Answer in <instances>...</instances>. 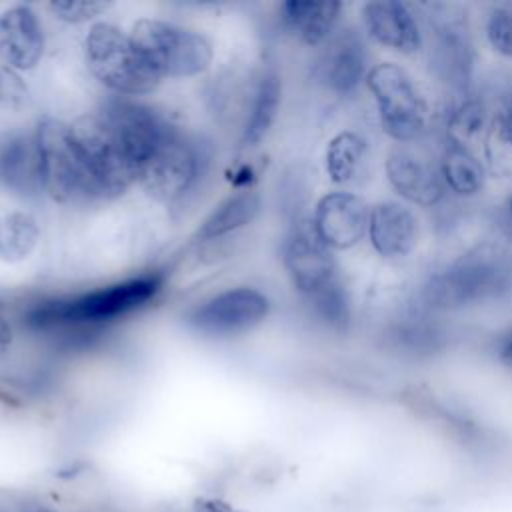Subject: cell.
Returning <instances> with one entry per match:
<instances>
[{"instance_id": "obj_23", "label": "cell", "mask_w": 512, "mask_h": 512, "mask_svg": "<svg viewBox=\"0 0 512 512\" xmlns=\"http://www.w3.org/2000/svg\"><path fill=\"white\" fill-rule=\"evenodd\" d=\"M280 98H282V80L276 70H266L258 80L250 114L244 124V132H242L244 146H254L268 134L270 126L276 120Z\"/></svg>"}, {"instance_id": "obj_21", "label": "cell", "mask_w": 512, "mask_h": 512, "mask_svg": "<svg viewBox=\"0 0 512 512\" xmlns=\"http://www.w3.org/2000/svg\"><path fill=\"white\" fill-rule=\"evenodd\" d=\"M438 170L446 190L460 198L476 196L484 188V164L474 154V150L464 144L444 140L438 156Z\"/></svg>"}, {"instance_id": "obj_5", "label": "cell", "mask_w": 512, "mask_h": 512, "mask_svg": "<svg viewBox=\"0 0 512 512\" xmlns=\"http://www.w3.org/2000/svg\"><path fill=\"white\" fill-rule=\"evenodd\" d=\"M42 190L56 202L96 198L92 180L72 138L70 124L56 118H42L34 128Z\"/></svg>"}, {"instance_id": "obj_24", "label": "cell", "mask_w": 512, "mask_h": 512, "mask_svg": "<svg viewBox=\"0 0 512 512\" xmlns=\"http://www.w3.org/2000/svg\"><path fill=\"white\" fill-rule=\"evenodd\" d=\"M364 158L366 140L352 130L338 132L326 146V172L334 184H348L360 172Z\"/></svg>"}, {"instance_id": "obj_7", "label": "cell", "mask_w": 512, "mask_h": 512, "mask_svg": "<svg viewBox=\"0 0 512 512\" xmlns=\"http://www.w3.org/2000/svg\"><path fill=\"white\" fill-rule=\"evenodd\" d=\"M504 278L506 270L496 254L476 250L430 276L424 300L432 308H462L494 296L504 286Z\"/></svg>"}, {"instance_id": "obj_31", "label": "cell", "mask_w": 512, "mask_h": 512, "mask_svg": "<svg viewBox=\"0 0 512 512\" xmlns=\"http://www.w3.org/2000/svg\"><path fill=\"white\" fill-rule=\"evenodd\" d=\"M26 84L20 80V76L0 64V106L14 108L20 106L26 100Z\"/></svg>"}, {"instance_id": "obj_22", "label": "cell", "mask_w": 512, "mask_h": 512, "mask_svg": "<svg viewBox=\"0 0 512 512\" xmlns=\"http://www.w3.org/2000/svg\"><path fill=\"white\" fill-rule=\"evenodd\" d=\"M260 212V196L256 192H238L226 198L196 230V242H210L250 224Z\"/></svg>"}, {"instance_id": "obj_32", "label": "cell", "mask_w": 512, "mask_h": 512, "mask_svg": "<svg viewBox=\"0 0 512 512\" xmlns=\"http://www.w3.org/2000/svg\"><path fill=\"white\" fill-rule=\"evenodd\" d=\"M192 506H194V512H246L222 498H212V496H198L194 498Z\"/></svg>"}, {"instance_id": "obj_34", "label": "cell", "mask_w": 512, "mask_h": 512, "mask_svg": "<svg viewBox=\"0 0 512 512\" xmlns=\"http://www.w3.org/2000/svg\"><path fill=\"white\" fill-rule=\"evenodd\" d=\"M8 342H10V326L0 314V344H8Z\"/></svg>"}, {"instance_id": "obj_37", "label": "cell", "mask_w": 512, "mask_h": 512, "mask_svg": "<svg viewBox=\"0 0 512 512\" xmlns=\"http://www.w3.org/2000/svg\"><path fill=\"white\" fill-rule=\"evenodd\" d=\"M508 212H510V220H512V198H510V204H508Z\"/></svg>"}, {"instance_id": "obj_4", "label": "cell", "mask_w": 512, "mask_h": 512, "mask_svg": "<svg viewBox=\"0 0 512 512\" xmlns=\"http://www.w3.org/2000/svg\"><path fill=\"white\" fill-rule=\"evenodd\" d=\"M130 38L160 78L196 76L212 64V46L208 40L194 30L170 22L138 20L132 26Z\"/></svg>"}, {"instance_id": "obj_1", "label": "cell", "mask_w": 512, "mask_h": 512, "mask_svg": "<svg viewBox=\"0 0 512 512\" xmlns=\"http://www.w3.org/2000/svg\"><path fill=\"white\" fill-rule=\"evenodd\" d=\"M160 286L158 274H144L78 296L44 300L26 310L24 322L36 330L110 322L144 306Z\"/></svg>"}, {"instance_id": "obj_15", "label": "cell", "mask_w": 512, "mask_h": 512, "mask_svg": "<svg viewBox=\"0 0 512 512\" xmlns=\"http://www.w3.org/2000/svg\"><path fill=\"white\" fill-rule=\"evenodd\" d=\"M362 24L368 38L400 54H416L424 44L420 22L406 2H366L362 6Z\"/></svg>"}, {"instance_id": "obj_33", "label": "cell", "mask_w": 512, "mask_h": 512, "mask_svg": "<svg viewBox=\"0 0 512 512\" xmlns=\"http://www.w3.org/2000/svg\"><path fill=\"white\" fill-rule=\"evenodd\" d=\"M496 356H498V360L504 366L512 368V326L498 338V342H496Z\"/></svg>"}, {"instance_id": "obj_17", "label": "cell", "mask_w": 512, "mask_h": 512, "mask_svg": "<svg viewBox=\"0 0 512 512\" xmlns=\"http://www.w3.org/2000/svg\"><path fill=\"white\" fill-rule=\"evenodd\" d=\"M44 52V32L36 12L14 6L0 16V64L10 70L34 68Z\"/></svg>"}, {"instance_id": "obj_13", "label": "cell", "mask_w": 512, "mask_h": 512, "mask_svg": "<svg viewBox=\"0 0 512 512\" xmlns=\"http://www.w3.org/2000/svg\"><path fill=\"white\" fill-rule=\"evenodd\" d=\"M370 206L354 192L334 190L324 194L312 216L316 236L330 250H348L368 234Z\"/></svg>"}, {"instance_id": "obj_28", "label": "cell", "mask_w": 512, "mask_h": 512, "mask_svg": "<svg viewBox=\"0 0 512 512\" xmlns=\"http://www.w3.org/2000/svg\"><path fill=\"white\" fill-rule=\"evenodd\" d=\"M316 314L334 330H344L350 324V298L342 282L336 278L310 296Z\"/></svg>"}, {"instance_id": "obj_8", "label": "cell", "mask_w": 512, "mask_h": 512, "mask_svg": "<svg viewBox=\"0 0 512 512\" xmlns=\"http://www.w3.org/2000/svg\"><path fill=\"white\" fill-rule=\"evenodd\" d=\"M196 174L198 154L194 146L170 126L142 164L138 180L152 198L160 202H174L188 192Z\"/></svg>"}, {"instance_id": "obj_30", "label": "cell", "mask_w": 512, "mask_h": 512, "mask_svg": "<svg viewBox=\"0 0 512 512\" xmlns=\"http://www.w3.org/2000/svg\"><path fill=\"white\" fill-rule=\"evenodd\" d=\"M110 2H98V0H54L48 4L50 12L68 24H80L96 18L98 14L106 12Z\"/></svg>"}, {"instance_id": "obj_14", "label": "cell", "mask_w": 512, "mask_h": 512, "mask_svg": "<svg viewBox=\"0 0 512 512\" xmlns=\"http://www.w3.org/2000/svg\"><path fill=\"white\" fill-rule=\"evenodd\" d=\"M282 260L296 290L308 298L338 278L332 250L316 236L312 224L292 230Z\"/></svg>"}, {"instance_id": "obj_18", "label": "cell", "mask_w": 512, "mask_h": 512, "mask_svg": "<svg viewBox=\"0 0 512 512\" xmlns=\"http://www.w3.org/2000/svg\"><path fill=\"white\" fill-rule=\"evenodd\" d=\"M368 70V52L360 34L344 30L328 38L320 60V76L332 92H354L356 86L366 80Z\"/></svg>"}, {"instance_id": "obj_3", "label": "cell", "mask_w": 512, "mask_h": 512, "mask_svg": "<svg viewBox=\"0 0 512 512\" xmlns=\"http://www.w3.org/2000/svg\"><path fill=\"white\" fill-rule=\"evenodd\" d=\"M84 54L90 72L116 94H148L160 84V76L148 66L132 38L114 24L96 22L90 26Z\"/></svg>"}, {"instance_id": "obj_12", "label": "cell", "mask_w": 512, "mask_h": 512, "mask_svg": "<svg viewBox=\"0 0 512 512\" xmlns=\"http://www.w3.org/2000/svg\"><path fill=\"white\" fill-rule=\"evenodd\" d=\"M268 298L248 286L224 290L198 306L188 322L208 334H230L260 324L268 314Z\"/></svg>"}, {"instance_id": "obj_25", "label": "cell", "mask_w": 512, "mask_h": 512, "mask_svg": "<svg viewBox=\"0 0 512 512\" xmlns=\"http://www.w3.org/2000/svg\"><path fill=\"white\" fill-rule=\"evenodd\" d=\"M488 110L480 98L462 96L446 114L444 140H452L470 148V142L484 136L490 126Z\"/></svg>"}, {"instance_id": "obj_29", "label": "cell", "mask_w": 512, "mask_h": 512, "mask_svg": "<svg viewBox=\"0 0 512 512\" xmlns=\"http://www.w3.org/2000/svg\"><path fill=\"white\" fill-rule=\"evenodd\" d=\"M484 34L496 54L512 58V8L496 6L486 18Z\"/></svg>"}, {"instance_id": "obj_11", "label": "cell", "mask_w": 512, "mask_h": 512, "mask_svg": "<svg viewBox=\"0 0 512 512\" xmlns=\"http://www.w3.org/2000/svg\"><path fill=\"white\" fill-rule=\"evenodd\" d=\"M384 172L390 188L408 204L432 208L446 194L438 164L408 144H396L388 152Z\"/></svg>"}, {"instance_id": "obj_2", "label": "cell", "mask_w": 512, "mask_h": 512, "mask_svg": "<svg viewBox=\"0 0 512 512\" xmlns=\"http://www.w3.org/2000/svg\"><path fill=\"white\" fill-rule=\"evenodd\" d=\"M366 86L376 104L382 132L396 144L416 142L428 128V104L414 78L396 62L370 66Z\"/></svg>"}, {"instance_id": "obj_27", "label": "cell", "mask_w": 512, "mask_h": 512, "mask_svg": "<svg viewBox=\"0 0 512 512\" xmlns=\"http://www.w3.org/2000/svg\"><path fill=\"white\" fill-rule=\"evenodd\" d=\"M484 154L492 172L512 174V124L498 112L484 134Z\"/></svg>"}, {"instance_id": "obj_36", "label": "cell", "mask_w": 512, "mask_h": 512, "mask_svg": "<svg viewBox=\"0 0 512 512\" xmlns=\"http://www.w3.org/2000/svg\"><path fill=\"white\" fill-rule=\"evenodd\" d=\"M30 512H58V510H52V508H34Z\"/></svg>"}, {"instance_id": "obj_10", "label": "cell", "mask_w": 512, "mask_h": 512, "mask_svg": "<svg viewBox=\"0 0 512 512\" xmlns=\"http://www.w3.org/2000/svg\"><path fill=\"white\" fill-rule=\"evenodd\" d=\"M96 114L114 132L138 168H142L150 152L170 130V124L150 106L128 98L106 100Z\"/></svg>"}, {"instance_id": "obj_26", "label": "cell", "mask_w": 512, "mask_h": 512, "mask_svg": "<svg viewBox=\"0 0 512 512\" xmlns=\"http://www.w3.org/2000/svg\"><path fill=\"white\" fill-rule=\"evenodd\" d=\"M40 230L28 212H10L0 216V260H24L38 244Z\"/></svg>"}, {"instance_id": "obj_19", "label": "cell", "mask_w": 512, "mask_h": 512, "mask_svg": "<svg viewBox=\"0 0 512 512\" xmlns=\"http://www.w3.org/2000/svg\"><path fill=\"white\" fill-rule=\"evenodd\" d=\"M0 186L20 196L36 194L42 188L34 132L10 130L0 134Z\"/></svg>"}, {"instance_id": "obj_20", "label": "cell", "mask_w": 512, "mask_h": 512, "mask_svg": "<svg viewBox=\"0 0 512 512\" xmlns=\"http://www.w3.org/2000/svg\"><path fill=\"white\" fill-rule=\"evenodd\" d=\"M340 12L338 0H288L282 4V22L300 42L318 46L332 36Z\"/></svg>"}, {"instance_id": "obj_16", "label": "cell", "mask_w": 512, "mask_h": 512, "mask_svg": "<svg viewBox=\"0 0 512 512\" xmlns=\"http://www.w3.org/2000/svg\"><path fill=\"white\" fill-rule=\"evenodd\" d=\"M366 236L378 256L406 258L418 244V216L404 202L380 200L370 206Z\"/></svg>"}, {"instance_id": "obj_6", "label": "cell", "mask_w": 512, "mask_h": 512, "mask_svg": "<svg viewBox=\"0 0 512 512\" xmlns=\"http://www.w3.org/2000/svg\"><path fill=\"white\" fill-rule=\"evenodd\" d=\"M70 132L92 180L96 198L118 196L138 180V164L96 112L80 116L70 124Z\"/></svg>"}, {"instance_id": "obj_9", "label": "cell", "mask_w": 512, "mask_h": 512, "mask_svg": "<svg viewBox=\"0 0 512 512\" xmlns=\"http://www.w3.org/2000/svg\"><path fill=\"white\" fill-rule=\"evenodd\" d=\"M428 8L432 10L428 26L434 38L430 48L434 70L442 82L464 92L474 68V54L464 18L452 4H430Z\"/></svg>"}, {"instance_id": "obj_35", "label": "cell", "mask_w": 512, "mask_h": 512, "mask_svg": "<svg viewBox=\"0 0 512 512\" xmlns=\"http://www.w3.org/2000/svg\"><path fill=\"white\" fill-rule=\"evenodd\" d=\"M500 114H502V116L512 124V98H510V102L500 110Z\"/></svg>"}]
</instances>
